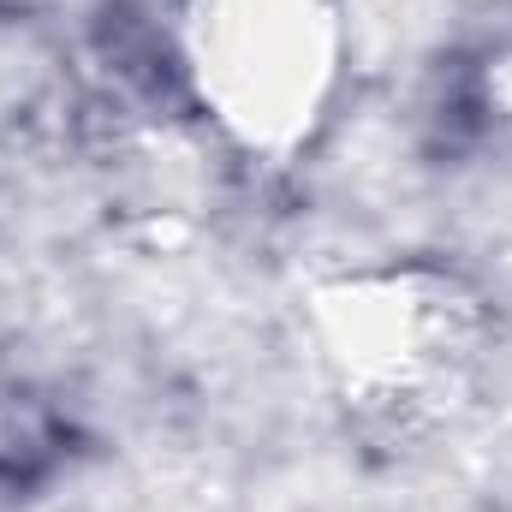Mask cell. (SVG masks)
Wrapping results in <instances>:
<instances>
[{
    "label": "cell",
    "mask_w": 512,
    "mask_h": 512,
    "mask_svg": "<svg viewBox=\"0 0 512 512\" xmlns=\"http://www.w3.org/2000/svg\"><path fill=\"white\" fill-rule=\"evenodd\" d=\"M197 72L221 114L251 137H292L328 78L322 0H203Z\"/></svg>",
    "instance_id": "6da1fadb"
}]
</instances>
